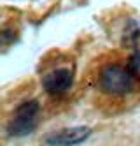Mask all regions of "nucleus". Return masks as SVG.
<instances>
[{
    "label": "nucleus",
    "instance_id": "nucleus-3",
    "mask_svg": "<svg viewBox=\"0 0 140 146\" xmlns=\"http://www.w3.org/2000/svg\"><path fill=\"white\" fill-rule=\"evenodd\" d=\"M89 135H91V129L79 125V127H68L49 134L46 137V143L49 146H77L88 141Z\"/></svg>",
    "mask_w": 140,
    "mask_h": 146
},
{
    "label": "nucleus",
    "instance_id": "nucleus-1",
    "mask_svg": "<svg viewBox=\"0 0 140 146\" xmlns=\"http://www.w3.org/2000/svg\"><path fill=\"white\" fill-rule=\"evenodd\" d=\"M40 104L37 100H25L16 108L12 118L7 123V134L11 137H25L37 127Z\"/></svg>",
    "mask_w": 140,
    "mask_h": 146
},
{
    "label": "nucleus",
    "instance_id": "nucleus-5",
    "mask_svg": "<svg viewBox=\"0 0 140 146\" xmlns=\"http://www.w3.org/2000/svg\"><path fill=\"white\" fill-rule=\"evenodd\" d=\"M128 69L133 72V76L140 78V49H137L135 53L130 58V64H128Z\"/></svg>",
    "mask_w": 140,
    "mask_h": 146
},
{
    "label": "nucleus",
    "instance_id": "nucleus-4",
    "mask_svg": "<svg viewBox=\"0 0 140 146\" xmlns=\"http://www.w3.org/2000/svg\"><path fill=\"white\" fill-rule=\"evenodd\" d=\"M72 83H74V74L67 67L55 69L42 78V86L51 95H61V93L68 92Z\"/></svg>",
    "mask_w": 140,
    "mask_h": 146
},
{
    "label": "nucleus",
    "instance_id": "nucleus-2",
    "mask_svg": "<svg viewBox=\"0 0 140 146\" xmlns=\"http://www.w3.org/2000/svg\"><path fill=\"white\" fill-rule=\"evenodd\" d=\"M135 88V76L121 65H107L100 74V90L109 95H126Z\"/></svg>",
    "mask_w": 140,
    "mask_h": 146
}]
</instances>
